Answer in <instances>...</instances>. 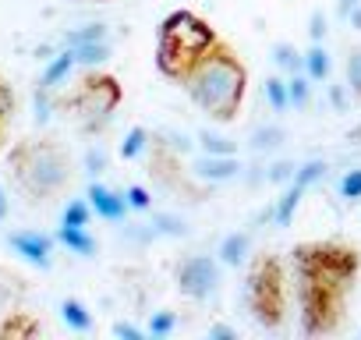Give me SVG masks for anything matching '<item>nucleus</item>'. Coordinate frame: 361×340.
Wrapping results in <instances>:
<instances>
[{"mask_svg":"<svg viewBox=\"0 0 361 340\" xmlns=\"http://www.w3.org/2000/svg\"><path fill=\"white\" fill-rule=\"evenodd\" d=\"M18 117V92L15 85L4 78V71H0V156H4L8 142H11V124Z\"/></svg>","mask_w":361,"mask_h":340,"instance_id":"nucleus-12","label":"nucleus"},{"mask_svg":"<svg viewBox=\"0 0 361 340\" xmlns=\"http://www.w3.org/2000/svg\"><path fill=\"white\" fill-rule=\"evenodd\" d=\"M96 4H106V0H96Z\"/></svg>","mask_w":361,"mask_h":340,"instance_id":"nucleus-33","label":"nucleus"},{"mask_svg":"<svg viewBox=\"0 0 361 340\" xmlns=\"http://www.w3.org/2000/svg\"><path fill=\"white\" fill-rule=\"evenodd\" d=\"M290 280L305 336H336L347 322L350 294L361 277V248L340 238L298 241L290 248Z\"/></svg>","mask_w":361,"mask_h":340,"instance_id":"nucleus-1","label":"nucleus"},{"mask_svg":"<svg viewBox=\"0 0 361 340\" xmlns=\"http://www.w3.org/2000/svg\"><path fill=\"white\" fill-rule=\"evenodd\" d=\"M89 217H92V206L85 199H71L68 210H64V217H61V224H68V227H89Z\"/></svg>","mask_w":361,"mask_h":340,"instance_id":"nucleus-23","label":"nucleus"},{"mask_svg":"<svg viewBox=\"0 0 361 340\" xmlns=\"http://www.w3.org/2000/svg\"><path fill=\"white\" fill-rule=\"evenodd\" d=\"M173 322H177V315H173V312H159V315H152L149 333H152V336H163V333H170V329H173Z\"/></svg>","mask_w":361,"mask_h":340,"instance_id":"nucleus-28","label":"nucleus"},{"mask_svg":"<svg viewBox=\"0 0 361 340\" xmlns=\"http://www.w3.org/2000/svg\"><path fill=\"white\" fill-rule=\"evenodd\" d=\"M266 96H269V107H273V110H287V103H290V96H287V82H283L280 75L266 78Z\"/></svg>","mask_w":361,"mask_h":340,"instance_id":"nucleus-25","label":"nucleus"},{"mask_svg":"<svg viewBox=\"0 0 361 340\" xmlns=\"http://www.w3.org/2000/svg\"><path fill=\"white\" fill-rule=\"evenodd\" d=\"M216 40H220V32L199 11H192V8L170 11L156 29V71L166 82L180 85L195 71V64L216 47Z\"/></svg>","mask_w":361,"mask_h":340,"instance_id":"nucleus-4","label":"nucleus"},{"mask_svg":"<svg viewBox=\"0 0 361 340\" xmlns=\"http://www.w3.org/2000/svg\"><path fill=\"white\" fill-rule=\"evenodd\" d=\"M305 64H308V82H326V78H329V54H326L319 43L308 50Z\"/></svg>","mask_w":361,"mask_h":340,"instance_id":"nucleus-21","label":"nucleus"},{"mask_svg":"<svg viewBox=\"0 0 361 340\" xmlns=\"http://www.w3.org/2000/svg\"><path fill=\"white\" fill-rule=\"evenodd\" d=\"M57 241L68 245V248L78 252V255H92V252H96V238H92L85 227H68V224H61V227H57Z\"/></svg>","mask_w":361,"mask_h":340,"instance_id":"nucleus-15","label":"nucleus"},{"mask_svg":"<svg viewBox=\"0 0 361 340\" xmlns=\"http://www.w3.org/2000/svg\"><path fill=\"white\" fill-rule=\"evenodd\" d=\"M305 188H308V185L294 178V185H290V188H287V195L280 199V206H276V224H280V227H283V224H290V217H294V210H298V202H301Z\"/></svg>","mask_w":361,"mask_h":340,"instance_id":"nucleus-20","label":"nucleus"},{"mask_svg":"<svg viewBox=\"0 0 361 340\" xmlns=\"http://www.w3.org/2000/svg\"><path fill=\"white\" fill-rule=\"evenodd\" d=\"M180 89L213 124H231L238 121L248 96V64L238 54V47H231L220 36L216 47L195 64V71L180 82Z\"/></svg>","mask_w":361,"mask_h":340,"instance_id":"nucleus-3","label":"nucleus"},{"mask_svg":"<svg viewBox=\"0 0 361 340\" xmlns=\"http://www.w3.org/2000/svg\"><path fill=\"white\" fill-rule=\"evenodd\" d=\"M245 305L266 333L283 329L290 312V269L280 252H255L245 273Z\"/></svg>","mask_w":361,"mask_h":340,"instance_id":"nucleus-6","label":"nucleus"},{"mask_svg":"<svg viewBox=\"0 0 361 340\" xmlns=\"http://www.w3.org/2000/svg\"><path fill=\"white\" fill-rule=\"evenodd\" d=\"M195 174L202 178V181H227V178H234L238 174V159L227 152V156H206L199 166H195Z\"/></svg>","mask_w":361,"mask_h":340,"instance_id":"nucleus-14","label":"nucleus"},{"mask_svg":"<svg viewBox=\"0 0 361 340\" xmlns=\"http://www.w3.org/2000/svg\"><path fill=\"white\" fill-rule=\"evenodd\" d=\"M117 333H121V336H142V333H138V329H135V326H124V322H121V326H117Z\"/></svg>","mask_w":361,"mask_h":340,"instance_id":"nucleus-31","label":"nucleus"},{"mask_svg":"<svg viewBox=\"0 0 361 340\" xmlns=\"http://www.w3.org/2000/svg\"><path fill=\"white\" fill-rule=\"evenodd\" d=\"M149 202H152V195H149L142 185H131V188H128V206H135V210H149Z\"/></svg>","mask_w":361,"mask_h":340,"instance_id":"nucleus-29","label":"nucleus"},{"mask_svg":"<svg viewBox=\"0 0 361 340\" xmlns=\"http://www.w3.org/2000/svg\"><path fill=\"white\" fill-rule=\"evenodd\" d=\"M340 195H343V199H361V170H350V174H343Z\"/></svg>","mask_w":361,"mask_h":340,"instance_id":"nucleus-27","label":"nucleus"},{"mask_svg":"<svg viewBox=\"0 0 361 340\" xmlns=\"http://www.w3.org/2000/svg\"><path fill=\"white\" fill-rule=\"evenodd\" d=\"M39 333H43V322L29 308L11 305L0 312V340H36Z\"/></svg>","mask_w":361,"mask_h":340,"instance_id":"nucleus-10","label":"nucleus"},{"mask_svg":"<svg viewBox=\"0 0 361 340\" xmlns=\"http://www.w3.org/2000/svg\"><path fill=\"white\" fill-rule=\"evenodd\" d=\"M25 291H29V280H25L22 273L0 266V298H4V301H18Z\"/></svg>","mask_w":361,"mask_h":340,"instance_id":"nucleus-18","label":"nucleus"},{"mask_svg":"<svg viewBox=\"0 0 361 340\" xmlns=\"http://www.w3.org/2000/svg\"><path fill=\"white\" fill-rule=\"evenodd\" d=\"M4 181L29 210L57 206L78 178L75 152L57 135H25L4 149Z\"/></svg>","mask_w":361,"mask_h":340,"instance_id":"nucleus-2","label":"nucleus"},{"mask_svg":"<svg viewBox=\"0 0 361 340\" xmlns=\"http://www.w3.org/2000/svg\"><path fill=\"white\" fill-rule=\"evenodd\" d=\"M245 252H248V234H227L224 245H220V259L227 266H238L245 259Z\"/></svg>","mask_w":361,"mask_h":340,"instance_id":"nucleus-22","label":"nucleus"},{"mask_svg":"<svg viewBox=\"0 0 361 340\" xmlns=\"http://www.w3.org/2000/svg\"><path fill=\"white\" fill-rule=\"evenodd\" d=\"M276 54H280V64H294V57H298L290 47H276Z\"/></svg>","mask_w":361,"mask_h":340,"instance_id":"nucleus-30","label":"nucleus"},{"mask_svg":"<svg viewBox=\"0 0 361 340\" xmlns=\"http://www.w3.org/2000/svg\"><path fill=\"white\" fill-rule=\"evenodd\" d=\"M145 145H149V131H145L142 124H135V128L128 131V138L121 142V156H124V159H135Z\"/></svg>","mask_w":361,"mask_h":340,"instance_id":"nucleus-24","label":"nucleus"},{"mask_svg":"<svg viewBox=\"0 0 361 340\" xmlns=\"http://www.w3.org/2000/svg\"><path fill=\"white\" fill-rule=\"evenodd\" d=\"M145 174L152 178V185L173 199L185 202H202L206 199V185L195 181V170H188L185 156L173 142H166L163 135H149L145 145Z\"/></svg>","mask_w":361,"mask_h":340,"instance_id":"nucleus-7","label":"nucleus"},{"mask_svg":"<svg viewBox=\"0 0 361 340\" xmlns=\"http://www.w3.org/2000/svg\"><path fill=\"white\" fill-rule=\"evenodd\" d=\"M8 217V195H4V185H0V220Z\"/></svg>","mask_w":361,"mask_h":340,"instance_id":"nucleus-32","label":"nucleus"},{"mask_svg":"<svg viewBox=\"0 0 361 340\" xmlns=\"http://www.w3.org/2000/svg\"><path fill=\"white\" fill-rule=\"evenodd\" d=\"M121 103H124V85L114 71H103V68H85L57 96V110L82 135H99L114 121Z\"/></svg>","mask_w":361,"mask_h":340,"instance_id":"nucleus-5","label":"nucleus"},{"mask_svg":"<svg viewBox=\"0 0 361 340\" xmlns=\"http://www.w3.org/2000/svg\"><path fill=\"white\" fill-rule=\"evenodd\" d=\"M11 248H15L18 255H25L29 262L50 266L54 238H47V234H39V231H15V234H11Z\"/></svg>","mask_w":361,"mask_h":340,"instance_id":"nucleus-11","label":"nucleus"},{"mask_svg":"<svg viewBox=\"0 0 361 340\" xmlns=\"http://www.w3.org/2000/svg\"><path fill=\"white\" fill-rule=\"evenodd\" d=\"M287 96H290V103H294V107H305V103H308V96H312L308 78H290V82H287Z\"/></svg>","mask_w":361,"mask_h":340,"instance_id":"nucleus-26","label":"nucleus"},{"mask_svg":"<svg viewBox=\"0 0 361 340\" xmlns=\"http://www.w3.org/2000/svg\"><path fill=\"white\" fill-rule=\"evenodd\" d=\"M61 315H64V322H68L71 329H78V333L92 329V315H89V308H85L78 298H68V301L61 305Z\"/></svg>","mask_w":361,"mask_h":340,"instance_id":"nucleus-17","label":"nucleus"},{"mask_svg":"<svg viewBox=\"0 0 361 340\" xmlns=\"http://www.w3.org/2000/svg\"><path fill=\"white\" fill-rule=\"evenodd\" d=\"M71 64H75V54L71 50H64L50 68H47V75H43V82H39V92H54L64 78H68V71H71Z\"/></svg>","mask_w":361,"mask_h":340,"instance_id":"nucleus-16","label":"nucleus"},{"mask_svg":"<svg viewBox=\"0 0 361 340\" xmlns=\"http://www.w3.org/2000/svg\"><path fill=\"white\" fill-rule=\"evenodd\" d=\"M89 206L96 210V217L103 220H121L128 213V199L110 192L106 185H89Z\"/></svg>","mask_w":361,"mask_h":340,"instance_id":"nucleus-13","label":"nucleus"},{"mask_svg":"<svg viewBox=\"0 0 361 340\" xmlns=\"http://www.w3.org/2000/svg\"><path fill=\"white\" fill-rule=\"evenodd\" d=\"M68 50L75 54V61H78V64L96 68L99 61H106V57H110L106 29H103V25H89L85 32H78V36H71V40H68Z\"/></svg>","mask_w":361,"mask_h":340,"instance_id":"nucleus-9","label":"nucleus"},{"mask_svg":"<svg viewBox=\"0 0 361 340\" xmlns=\"http://www.w3.org/2000/svg\"><path fill=\"white\" fill-rule=\"evenodd\" d=\"M173 280H177V291L192 298V301H202L216 291L220 284V266L216 259L209 255H188V259H180L177 269H173Z\"/></svg>","mask_w":361,"mask_h":340,"instance_id":"nucleus-8","label":"nucleus"},{"mask_svg":"<svg viewBox=\"0 0 361 340\" xmlns=\"http://www.w3.org/2000/svg\"><path fill=\"white\" fill-rule=\"evenodd\" d=\"M343 75H347V89L350 96L361 103V47H350L343 57Z\"/></svg>","mask_w":361,"mask_h":340,"instance_id":"nucleus-19","label":"nucleus"}]
</instances>
